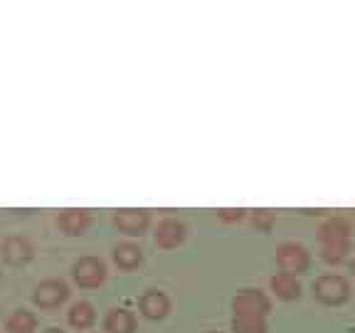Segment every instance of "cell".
<instances>
[{"mask_svg":"<svg viewBox=\"0 0 355 333\" xmlns=\"http://www.w3.org/2000/svg\"><path fill=\"white\" fill-rule=\"evenodd\" d=\"M104 328L109 333H133L136 331V318L128 309H111L104 318Z\"/></svg>","mask_w":355,"mask_h":333,"instance_id":"14","label":"cell"},{"mask_svg":"<svg viewBox=\"0 0 355 333\" xmlns=\"http://www.w3.org/2000/svg\"><path fill=\"white\" fill-rule=\"evenodd\" d=\"M114 225L119 232L128 234V237H141L148 230L150 215L146 210H119L114 215Z\"/></svg>","mask_w":355,"mask_h":333,"instance_id":"6","label":"cell"},{"mask_svg":"<svg viewBox=\"0 0 355 333\" xmlns=\"http://www.w3.org/2000/svg\"><path fill=\"white\" fill-rule=\"evenodd\" d=\"M232 311L234 316H261L264 318L272 311V301L266 299L261 291L257 289H242L237 296L232 299Z\"/></svg>","mask_w":355,"mask_h":333,"instance_id":"4","label":"cell"},{"mask_svg":"<svg viewBox=\"0 0 355 333\" xmlns=\"http://www.w3.org/2000/svg\"><path fill=\"white\" fill-rule=\"evenodd\" d=\"M0 282H3V274H0Z\"/></svg>","mask_w":355,"mask_h":333,"instance_id":"23","label":"cell"},{"mask_svg":"<svg viewBox=\"0 0 355 333\" xmlns=\"http://www.w3.org/2000/svg\"><path fill=\"white\" fill-rule=\"evenodd\" d=\"M323 259L328 264H340L350 252V239H338V242H323Z\"/></svg>","mask_w":355,"mask_h":333,"instance_id":"17","label":"cell"},{"mask_svg":"<svg viewBox=\"0 0 355 333\" xmlns=\"http://www.w3.org/2000/svg\"><path fill=\"white\" fill-rule=\"evenodd\" d=\"M210 333H217V331H210Z\"/></svg>","mask_w":355,"mask_h":333,"instance_id":"24","label":"cell"},{"mask_svg":"<svg viewBox=\"0 0 355 333\" xmlns=\"http://www.w3.org/2000/svg\"><path fill=\"white\" fill-rule=\"evenodd\" d=\"M8 333H33L37 328V316H35L33 311H25V309H17L10 314V318L6 321Z\"/></svg>","mask_w":355,"mask_h":333,"instance_id":"16","label":"cell"},{"mask_svg":"<svg viewBox=\"0 0 355 333\" xmlns=\"http://www.w3.org/2000/svg\"><path fill=\"white\" fill-rule=\"evenodd\" d=\"M57 225L64 234H72V237H79L89 230L92 225V215L89 210H77V207H69V210H62L60 217H57Z\"/></svg>","mask_w":355,"mask_h":333,"instance_id":"10","label":"cell"},{"mask_svg":"<svg viewBox=\"0 0 355 333\" xmlns=\"http://www.w3.org/2000/svg\"><path fill=\"white\" fill-rule=\"evenodd\" d=\"M114 262H116L119 269H136V266L144 262V250H141L139 244H131V242H121L114 247Z\"/></svg>","mask_w":355,"mask_h":333,"instance_id":"12","label":"cell"},{"mask_svg":"<svg viewBox=\"0 0 355 333\" xmlns=\"http://www.w3.org/2000/svg\"><path fill=\"white\" fill-rule=\"evenodd\" d=\"M72 277L77 282V287L82 289H96L104 284L106 279V266L96 257H79L72 264Z\"/></svg>","mask_w":355,"mask_h":333,"instance_id":"3","label":"cell"},{"mask_svg":"<svg viewBox=\"0 0 355 333\" xmlns=\"http://www.w3.org/2000/svg\"><path fill=\"white\" fill-rule=\"evenodd\" d=\"M353 217H355V212H353Z\"/></svg>","mask_w":355,"mask_h":333,"instance_id":"25","label":"cell"},{"mask_svg":"<svg viewBox=\"0 0 355 333\" xmlns=\"http://www.w3.org/2000/svg\"><path fill=\"white\" fill-rule=\"evenodd\" d=\"M232 331L234 333H266V321L261 316H234Z\"/></svg>","mask_w":355,"mask_h":333,"instance_id":"18","label":"cell"},{"mask_svg":"<svg viewBox=\"0 0 355 333\" xmlns=\"http://www.w3.org/2000/svg\"><path fill=\"white\" fill-rule=\"evenodd\" d=\"M277 264L282 266V272L294 274V277L306 274L311 266L309 250L299 242H282L277 247Z\"/></svg>","mask_w":355,"mask_h":333,"instance_id":"2","label":"cell"},{"mask_svg":"<svg viewBox=\"0 0 355 333\" xmlns=\"http://www.w3.org/2000/svg\"><path fill=\"white\" fill-rule=\"evenodd\" d=\"M350 272H355V257L350 259Z\"/></svg>","mask_w":355,"mask_h":333,"instance_id":"22","label":"cell"},{"mask_svg":"<svg viewBox=\"0 0 355 333\" xmlns=\"http://www.w3.org/2000/svg\"><path fill=\"white\" fill-rule=\"evenodd\" d=\"M69 326L79 328V331H84V328H92L96 321V311L94 306L89 304V301H77V304L69 309Z\"/></svg>","mask_w":355,"mask_h":333,"instance_id":"15","label":"cell"},{"mask_svg":"<svg viewBox=\"0 0 355 333\" xmlns=\"http://www.w3.org/2000/svg\"><path fill=\"white\" fill-rule=\"evenodd\" d=\"M185 225L180 220H173V217H168V220H163L158 228H155V244L161 247V250H175L178 244L185 239Z\"/></svg>","mask_w":355,"mask_h":333,"instance_id":"9","label":"cell"},{"mask_svg":"<svg viewBox=\"0 0 355 333\" xmlns=\"http://www.w3.org/2000/svg\"><path fill=\"white\" fill-rule=\"evenodd\" d=\"M0 252H3V259H6L10 266H22V264H28V262L33 259L35 247H33V242H30L28 237L12 234V237H8L6 242H3Z\"/></svg>","mask_w":355,"mask_h":333,"instance_id":"7","label":"cell"},{"mask_svg":"<svg viewBox=\"0 0 355 333\" xmlns=\"http://www.w3.org/2000/svg\"><path fill=\"white\" fill-rule=\"evenodd\" d=\"M252 222H254L257 230H264V232H269V230L274 228L277 217H274L272 210H257L254 215H252Z\"/></svg>","mask_w":355,"mask_h":333,"instance_id":"19","label":"cell"},{"mask_svg":"<svg viewBox=\"0 0 355 333\" xmlns=\"http://www.w3.org/2000/svg\"><path fill=\"white\" fill-rule=\"evenodd\" d=\"M217 217H220L222 222H239L244 217V210L242 207H225V210H217Z\"/></svg>","mask_w":355,"mask_h":333,"instance_id":"20","label":"cell"},{"mask_svg":"<svg viewBox=\"0 0 355 333\" xmlns=\"http://www.w3.org/2000/svg\"><path fill=\"white\" fill-rule=\"evenodd\" d=\"M139 309L150 321H161V318H166L168 311H171V301H168V296L163 294V291H158V289H148L139 299Z\"/></svg>","mask_w":355,"mask_h":333,"instance_id":"8","label":"cell"},{"mask_svg":"<svg viewBox=\"0 0 355 333\" xmlns=\"http://www.w3.org/2000/svg\"><path fill=\"white\" fill-rule=\"evenodd\" d=\"M67 296H69V289L62 279H44L33 291V301L40 309H57L64 304Z\"/></svg>","mask_w":355,"mask_h":333,"instance_id":"5","label":"cell"},{"mask_svg":"<svg viewBox=\"0 0 355 333\" xmlns=\"http://www.w3.org/2000/svg\"><path fill=\"white\" fill-rule=\"evenodd\" d=\"M313 296L326 306H340L348 301L350 284L340 274H323L313 282Z\"/></svg>","mask_w":355,"mask_h":333,"instance_id":"1","label":"cell"},{"mask_svg":"<svg viewBox=\"0 0 355 333\" xmlns=\"http://www.w3.org/2000/svg\"><path fill=\"white\" fill-rule=\"evenodd\" d=\"M350 232H353V225H350L345 217H331L321 225L318 230V237L323 242H338V239H350Z\"/></svg>","mask_w":355,"mask_h":333,"instance_id":"13","label":"cell"},{"mask_svg":"<svg viewBox=\"0 0 355 333\" xmlns=\"http://www.w3.org/2000/svg\"><path fill=\"white\" fill-rule=\"evenodd\" d=\"M44 333H64V331H60V328H47Z\"/></svg>","mask_w":355,"mask_h":333,"instance_id":"21","label":"cell"},{"mask_svg":"<svg viewBox=\"0 0 355 333\" xmlns=\"http://www.w3.org/2000/svg\"><path fill=\"white\" fill-rule=\"evenodd\" d=\"M272 291L284 301H296L301 296V284L294 274H286V272H277L272 277Z\"/></svg>","mask_w":355,"mask_h":333,"instance_id":"11","label":"cell"}]
</instances>
